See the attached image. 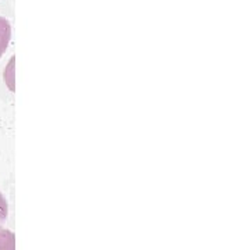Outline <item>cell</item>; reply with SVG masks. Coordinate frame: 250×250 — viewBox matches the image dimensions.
Returning a JSON list of instances; mask_svg holds the SVG:
<instances>
[{
	"label": "cell",
	"mask_w": 250,
	"mask_h": 250,
	"mask_svg": "<svg viewBox=\"0 0 250 250\" xmlns=\"http://www.w3.org/2000/svg\"><path fill=\"white\" fill-rule=\"evenodd\" d=\"M11 38V25L6 18L0 17V57L4 54Z\"/></svg>",
	"instance_id": "1"
},
{
	"label": "cell",
	"mask_w": 250,
	"mask_h": 250,
	"mask_svg": "<svg viewBox=\"0 0 250 250\" xmlns=\"http://www.w3.org/2000/svg\"><path fill=\"white\" fill-rule=\"evenodd\" d=\"M0 250H16V235L0 227Z\"/></svg>",
	"instance_id": "2"
},
{
	"label": "cell",
	"mask_w": 250,
	"mask_h": 250,
	"mask_svg": "<svg viewBox=\"0 0 250 250\" xmlns=\"http://www.w3.org/2000/svg\"><path fill=\"white\" fill-rule=\"evenodd\" d=\"M7 214H9V206H7L6 199H4V197H3V195L0 193V223L6 221Z\"/></svg>",
	"instance_id": "3"
}]
</instances>
